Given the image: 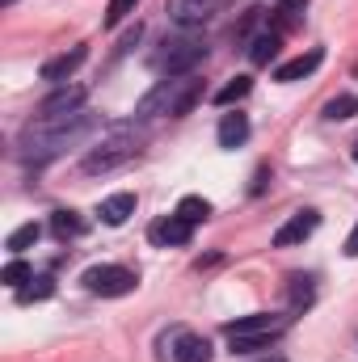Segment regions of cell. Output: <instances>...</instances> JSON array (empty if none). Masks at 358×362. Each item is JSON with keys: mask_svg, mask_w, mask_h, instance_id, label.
I'll use <instances>...</instances> for the list:
<instances>
[{"mask_svg": "<svg viewBox=\"0 0 358 362\" xmlns=\"http://www.w3.org/2000/svg\"><path fill=\"white\" fill-rule=\"evenodd\" d=\"M51 295H55V278L51 274H38V278H30L17 291V303H34V299H51Z\"/></svg>", "mask_w": 358, "mask_h": 362, "instance_id": "cell-19", "label": "cell"}, {"mask_svg": "<svg viewBox=\"0 0 358 362\" xmlns=\"http://www.w3.org/2000/svg\"><path fill=\"white\" fill-rule=\"evenodd\" d=\"M249 89H253V81L249 76H232L224 89L215 93V105H232V101H241V97H249Z\"/></svg>", "mask_w": 358, "mask_h": 362, "instance_id": "cell-23", "label": "cell"}, {"mask_svg": "<svg viewBox=\"0 0 358 362\" xmlns=\"http://www.w3.org/2000/svg\"><path fill=\"white\" fill-rule=\"evenodd\" d=\"M358 114V97L354 93H337L329 105H325V118L329 122H346V118H354Z\"/></svg>", "mask_w": 358, "mask_h": 362, "instance_id": "cell-20", "label": "cell"}, {"mask_svg": "<svg viewBox=\"0 0 358 362\" xmlns=\"http://www.w3.org/2000/svg\"><path fill=\"white\" fill-rule=\"evenodd\" d=\"M81 282L89 295H101V299H118V295H131L139 286L135 270H127V266H93V270H85Z\"/></svg>", "mask_w": 358, "mask_h": 362, "instance_id": "cell-6", "label": "cell"}, {"mask_svg": "<svg viewBox=\"0 0 358 362\" xmlns=\"http://www.w3.org/2000/svg\"><path fill=\"white\" fill-rule=\"evenodd\" d=\"M249 139V118L236 110V114H224V122H219V148H241Z\"/></svg>", "mask_w": 358, "mask_h": 362, "instance_id": "cell-15", "label": "cell"}, {"mask_svg": "<svg viewBox=\"0 0 358 362\" xmlns=\"http://www.w3.org/2000/svg\"><path fill=\"white\" fill-rule=\"evenodd\" d=\"M93 127H97V118L85 114V110H76V114H55V118H42V114H38V118L21 131V139H17L21 160H34V165L55 160L59 152H68L72 144H81L85 135H93Z\"/></svg>", "mask_w": 358, "mask_h": 362, "instance_id": "cell-1", "label": "cell"}, {"mask_svg": "<svg viewBox=\"0 0 358 362\" xmlns=\"http://www.w3.org/2000/svg\"><path fill=\"white\" fill-rule=\"evenodd\" d=\"M262 362H287V358H278V354H274V358H262Z\"/></svg>", "mask_w": 358, "mask_h": 362, "instance_id": "cell-29", "label": "cell"}, {"mask_svg": "<svg viewBox=\"0 0 358 362\" xmlns=\"http://www.w3.org/2000/svg\"><path fill=\"white\" fill-rule=\"evenodd\" d=\"M97 215H101V223H110V228H122V223L135 215V194H110V198L97 206Z\"/></svg>", "mask_w": 358, "mask_h": 362, "instance_id": "cell-14", "label": "cell"}, {"mask_svg": "<svg viewBox=\"0 0 358 362\" xmlns=\"http://www.w3.org/2000/svg\"><path fill=\"white\" fill-rule=\"evenodd\" d=\"M316 228H321V215H316V211H295V215H291V219H287V223L274 232V245H278V249L304 245V240H308Z\"/></svg>", "mask_w": 358, "mask_h": 362, "instance_id": "cell-9", "label": "cell"}, {"mask_svg": "<svg viewBox=\"0 0 358 362\" xmlns=\"http://www.w3.org/2000/svg\"><path fill=\"white\" fill-rule=\"evenodd\" d=\"M198 97H202V81H198V72L165 76V81H156L152 89L139 97L135 114H139V118H181V114H190V110L198 105Z\"/></svg>", "mask_w": 358, "mask_h": 362, "instance_id": "cell-2", "label": "cell"}, {"mask_svg": "<svg viewBox=\"0 0 358 362\" xmlns=\"http://www.w3.org/2000/svg\"><path fill=\"white\" fill-rule=\"evenodd\" d=\"M266 181H270V169L262 165V169H258V177H253V185H249V194H262V189H266Z\"/></svg>", "mask_w": 358, "mask_h": 362, "instance_id": "cell-27", "label": "cell"}, {"mask_svg": "<svg viewBox=\"0 0 358 362\" xmlns=\"http://www.w3.org/2000/svg\"><path fill=\"white\" fill-rule=\"evenodd\" d=\"M346 257H358V223H354V232H350V240H346Z\"/></svg>", "mask_w": 358, "mask_h": 362, "instance_id": "cell-28", "label": "cell"}, {"mask_svg": "<svg viewBox=\"0 0 358 362\" xmlns=\"http://www.w3.org/2000/svg\"><path fill=\"white\" fill-rule=\"evenodd\" d=\"M135 4H139V0H110V4H105V25H122V21L135 13Z\"/></svg>", "mask_w": 358, "mask_h": 362, "instance_id": "cell-25", "label": "cell"}, {"mask_svg": "<svg viewBox=\"0 0 358 362\" xmlns=\"http://www.w3.org/2000/svg\"><path fill=\"white\" fill-rule=\"evenodd\" d=\"M85 97H89V89H85V85H59L51 97H42L38 114H42V118H55V114H76V110L85 105Z\"/></svg>", "mask_w": 358, "mask_h": 362, "instance_id": "cell-10", "label": "cell"}, {"mask_svg": "<svg viewBox=\"0 0 358 362\" xmlns=\"http://www.w3.org/2000/svg\"><path fill=\"white\" fill-rule=\"evenodd\" d=\"M85 228H89V223H85L76 211H55V215H51V232H55L59 240H76V236H85Z\"/></svg>", "mask_w": 358, "mask_h": 362, "instance_id": "cell-16", "label": "cell"}, {"mask_svg": "<svg viewBox=\"0 0 358 362\" xmlns=\"http://www.w3.org/2000/svg\"><path fill=\"white\" fill-rule=\"evenodd\" d=\"M295 286H291V308L299 312V308H308L312 303V278H291Z\"/></svg>", "mask_w": 358, "mask_h": 362, "instance_id": "cell-26", "label": "cell"}, {"mask_svg": "<svg viewBox=\"0 0 358 362\" xmlns=\"http://www.w3.org/2000/svg\"><path fill=\"white\" fill-rule=\"evenodd\" d=\"M135 156H139V135H135L131 127H110V131L89 148L85 173H110V169H118V165H127V160H135Z\"/></svg>", "mask_w": 358, "mask_h": 362, "instance_id": "cell-4", "label": "cell"}, {"mask_svg": "<svg viewBox=\"0 0 358 362\" xmlns=\"http://www.w3.org/2000/svg\"><path fill=\"white\" fill-rule=\"evenodd\" d=\"M178 362H211V341L198 337V333H173V350Z\"/></svg>", "mask_w": 358, "mask_h": 362, "instance_id": "cell-13", "label": "cell"}, {"mask_svg": "<svg viewBox=\"0 0 358 362\" xmlns=\"http://www.w3.org/2000/svg\"><path fill=\"white\" fill-rule=\"evenodd\" d=\"M325 64V51L321 47H312L308 55H299V59H291V64H282L278 72H274V81H282V85H295V81H304V76H312L316 68Z\"/></svg>", "mask_w": 358, "mask_h": 362, "instance_id": "cell-12", "label": "cell"}, {"mask_svg": "<svg viewBox=\"0 0 358 362\" xmlns=\"http://www.w3.org/2000/svg\"><path fill=\"white\" fill-rule=\"evenodd\" d=\"M4 4H13V0H4Z\"/></svg>", "mask_w": 358, "mask_h": 362, "instance_id": "cell-31", "label": "cell"}, {"mask_svg": "<svg viewBox=\"0 0 358 362\" xmlns=\"http://www.w3.org/2000/svg\"><path fill=\"white\" fill-rule=\"evenodd\" d=\"M148 240H152L156 249H169V245H190V240H194V223H185L178 211H173V215H165V219H156V223L148 228Z\"/></svg>", "mask_w": 358, "mask_h": 362, "instance_id": "cell-8", "label": "cell"}, {"mask_svg": "<svg viewBox=\"0 0 358 362\" xmlns=\"http://www.w3.org/2000/svg\"><path fill=\"white\" fill-rule=\"evenodd\" d=\"M169 21L181 30H198L202 21H211V13L219 8V0H169Z\"/></svg>", "mask_w": 358, "mask_h": 362, "instance_id": "cell-7", "label": "cell"}, {"mask_svg": "<svg viewBox=\"0 0 358 362\" xmlns=\"http://www.w3.org/2000/svg\"><path fill=\"white\" fill-rule=\"evenodd\" d=\"M354 165H358V144H354Z\"/></svg>", "mask_w": 358, "mask_h": 362, "instance_id": "cell-30", "label": "cell"}, {"mask_svg": "<svg viewBox=\"0 0 358 362\" xmlns=\"http://www.w3.org/2000/svg\"><path fill=\"white\" fill-rule=\"evenodd\" d=\"M178 215L185 219V223H202L207 215H211V202L207 198H198V194H185L178 202Z\"/></svg>", "mask_w": 358, "mask_h": 362, "instance_id": "cell-22", "label": "cell"}, {"mask_svg": "<svg viewBox=\"0 0 358 362\" xmlns=\"http://www.w3.org/2000/svg\"><path fill=\"white\" fill-rule=\"evenodd\" d=\"M85 59H89V47H85V42H76L72 51H64V55H55V59H47V64H42V81L64 85V81H68V76H72Z\"/></svg>", "mask_w": 358, "mask_h": 362, "instance_id": "cell-11", "label": "cell"}, {"mask_svg": "<svg viewBox=\"0 0 358 362\" xmlns=\"http://www.w3.org/2000/svg\"><path fill=\"white\" fill-rule=\"evenodd\" d=\"M278 47H282V34H274V30H266V34H258V38L249 42V59H253L258 68H266L270 59L278 55Z\"/></svg>", "mask_w": 358, "mask_h": 362, "instance_id": "cell-17", "label": "cell"}, {"mask_svg": "<svg viewBox=\"0 0 358 362\" xmlns=\"http://www.w3.org/2000/svg\"><path fill=\"white\" fill-rule=\"evenodd\" d=\"M38 236H42V228H38V223H21L17 232H8L4 249H8V253H25L30 245H38Z\"/></svg>", "mask_w": 358, "mask_h": 362, "instance_id": "cell-21", "label": "cell"}, {"mask_svg": "<svg viewBox=\"0 0 358 362\" xmlns=\"http://www.w3.org/2000/svg\"><path fill=\"white\" fill-rule=\"evenodd\" d=\"M304 4H308V0H282V4L274 8V25H270V30H274V34L295 30V25H299V17H304Z\"/></svg>", "mask_w": 358, "mask_h": 362, "instance_id": "cell-18", "label": "cell"}, {"mask_svg": "<svg viewBox=\"0 0 358 362\" xmlns=\"http://www.w3.org/2000/svg\"><path fill=\"white\" fill-rule=\"evenodd\" d=\"M202 59H207V42L185 30L178 38H165V42H161V51L152 55V68L165 72V76H185V72H194Z\"/></svg>", "mask_w": 358, "mask_h": 362, "instance_id": "cell-5", "label": "cell"}, {"mask_svg": "<svg viewBox=\"0 0 358 362\" xmlns=\"http://www.w3.org/2000/svg\"><path fill=\"white\" fill-rule=\"evenodd\" d=\"M30 278H34V270H30L25 262H8V266L0 270V282H4V286H13V291H21Z\"/></svg>", "mask_w": 358, "mask_h": 362, "instance_id": "cell-24", "label": "cell"}, {"mask_svg": "<svg viewBox=\"0 0 358 362\" xmlns=\"http://www.w3.org/2000/svg\"><path fill=\"white\" fill-rule=\"evenodd\" d=\"M228 341H232V354H262L270 350L282 333H287V316H270V312H253V316H241L232 325H224Z\"/></svg>", "mask_w": 358, "mask_h": 362, "instance_id": "cell-3", "label": "cell"}]
</instances>
